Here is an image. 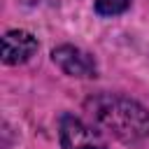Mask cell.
<instances>
[{
  "instance_id": "obj_1",
  "label": "cell",
  "mask_w": 149,
  "mask_h": 149,
  "mask_svg": "<svg viewBox=\"0 0 149 149\" xmlns=\"http://www.w3.org/2000/svg\"><path fill=\"white\" fill-rule=\"evenodd\" d=\"M93 121L121 142H137L149 135V112L123 95H100L88 102Z\"/></svg>"
},
{
  "instance_id": "obj_2",
  "label": "cell",
  "mask_w": 149,
  "mask_h": 149,
  "mask_svg": "<svg viewBox=\"0 0 149 149\" xmlns=\"http://www.w3.org/2000/svg\"><path fill=\"white\" fill-rule=\"evenodd\" d=\"M61 149H107V144L81 119L65 114L61 119Z\"/></svg>"
},
{
  "instance_id": "obj_3",
  "label": "cell",
  "mask_w": 149,
  "mask_h": 149,
  "mask_svg": "<svg viewBox=\"0 0 149 149\" xmlns=\"http://www.w3.org/2000/svg\"><path fill=\"white\" fill-rule=\"evenodd\" d=\"M51 58L70 77H95V61H93V56L81 51V49H77V47L63 44V47L54 49Z\"/></svg>"
},
{
  "instance_id": "obj_4",
  "label": "cell",
  "mask_w": 149,
  "mask_h": 149,
  "mask_svg": "<svg viewBox=\"0 0 149 149\" xmlns=\"http://www.w3.org/2000/svg\"><path fill=\"white\" fill-rule=\"evenodd\" d=\"M37 51V40L28 30H9L2 37V61L7 65H21Z\"/></svg>"
},
{
  "instance_id": "obj_5",
  "label": "cell",
  "mask_w": 149,
  "mask_h": 149,
  "mask_svg": "<svg viewBox=\"0 0 149 149\" xmlns=\"http://www.w3.org/2000/svg\"><path fill=\"white\" fill-rule=\"evenodd\" d=\"M130 7V0H95V12L100 16H116Z\"/></svg>"
}]
</instances>
